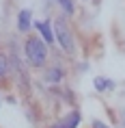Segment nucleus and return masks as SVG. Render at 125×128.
Here are the masks:
<instances>
[{
  "label": "nucleus",
  "instance_id": "1",
  "mask_svg": "<svg viewBox=\"0 0 125 128\" xmlns=\"http://www.w3.org/2000/svg\"><path fill=\"white\" fill-rule=\"evenodd\" d=\"M26 56H28V61L33 63L35 68H41V65L45 63V59H47L45 44H43L39 37H30V39L26 41Z\"/></svg>",
  "mask_w": 125,
  "mask_h": 128
},
{
  "label": "nucleus",
  "instance_id": "2",
  "mask_svg": "<svg viewBox=\"0 0 125 128\" xmlns=\"http://www.w3.org/2000/svg\"><path fill=\"white\" fill-rule=\"evenodd\" d=\"M54 35H56L58 44L63 46V50H65V52H69V54H73V50H76L73 35L69 33V28L65 26V22H63V20H56V22H54Z\"/></svg>",
  "mask_w": 125,
  "mask_h": 128
},
{
  "label": "nucleus",
  "instance_id": "3",
  "mask_svg": "<svg viewBox=\"0 0 125 128\" xmlns=\"http://www.w3.org/2000/svg\"><path fill=\"white\" fill-rule=\"evenodd\" d=\"M78 124H80V113H78V111H73V113H69L63 122H56L52 128H76Z\"/></svg>",
  "mask_w": 125,
  "mask_h": 128
},
{
  "label": "nucleus",
  "instance_id": "4",
  "mask_svg": "<svg viewBox=\"0 0 125 128\" xmlns=\"http://www.w3.org/2000/svg\"><path fill=\"white\" fill-rule=\"evenodd\" d=\"M35 26H37V30L41 33V37H43L47 44H52V41H54V33L50 30V24H47V22H37Z\"/></svg>",
  "mask_w": 125,
  "mask_h": 128
},
{
  "label": "nucleus",
  "instance_id": "5",
  "mask_svg": "<svg viewBox=\"0 0 125 128\" xmlns=\"http://www.w3.org/2000/svg\"><path fill=\"white\" fill-rule=\"evenodd\" d=\"M93 85H95V89H97V91H110V89L114 87V82H112L110 78H104V76H97Z\"/></svg>",
  "mask_w": 125,
  "mask_h": 128
},
{
  "label": "nucleus",
  "instance_id": "6",
  "mask_svg": "<svg viewBox=\"0 0 125 128\" xmlns=\"http://www.w3.org/2000/svg\"><path fill=\"white\" fill-rule=\"evenodd\" d=\"M17 26H20V30H28V26H30V11H22L20 13Z\"/></svg>",
  "mask_w": 125,
  "mask_h": 128
},
{
  "label": "nucleus",
  "instance_id": "7",
  "mask_svg": "<svg viewBox=\"0 0 125 128\" xmlns=\"http://www.w3.org/2000/svg\"><path fill=\"white\" fill-rule=\"evenodd\" d=\"M9 70H11L9 59L4 56V54H0V80H4V78L9 76Z\"/></svg>",
  "mask_w": 125,
  "mask_h": 128
},
{
  "label": "nucleus",
  "instance_id": "8",
  "mask_svg": "<svg viewBox=\"0 0 125 128\" xmlns=\"http://www.w3.org/2000/svg\"><path fill=\"white\" fill-rule=\"evenodd\" d=\"M45 76H47V80H50V82H58L60 78H63V72H60V68H50Z\"/></svg>",
  "mask_w": 125,
  "mask_h": 128
},
{
  "label": "nucleus",
  "instance_id": "9",
  "mask_svg": "<svg viewBox=\"0 0 125 128\" xmlns=\"http://www.w3.org/2000/svg\"><path fill=\"white\" fill-rule=\"evenodd\" d=\"M58 4L65 9V13H73V2L71 0H58Z\"/></svg>",
  "mask_w": 125,
  "mask_h": 128
},
{
  "label": "nucleus",
  "instance_id": "10",
  "mask_svg": "<svg viewBox=\"0 0 125 128\" xmlns=\"http://www.w3.org/2000/svg\"><path fill=\"white\" fill-rule=\"evenodd\" d=\"M93 128H108V126H106L104 122H97V120H95V122H93Z\"/></svg>",
  "mask_w": 125,
  "mask_h": 128
},
{
  "label": "nucleus",
  "instance_id": "11",
  "mask_svg": "<svg viewBox=\"0 0 125 128\" xmlns=\"http://www.w3.org/2000/svg\"><path fill=\"white\" fill-rule=\"evenodd\" d=\"M123 124H125V111H123Z\"/></svg>",
  "mask_w": 125,
  "mask_h": 128
}]
</instances>
